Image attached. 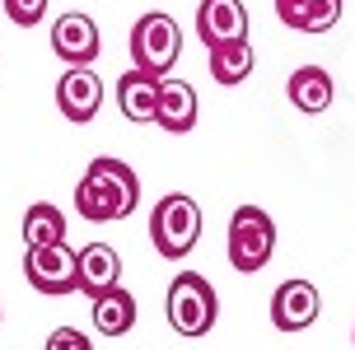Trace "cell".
I'll use <instances>...</instances> for the list:
<instances>
[{
  "label": "cell",
  "mask_w": 355,
  "mask_h": 350,
  "mask_svg": "<svg viewBox=\"0 0 355 350\" xmlns=\"http://www.w3.org/2000/svg\"><path fill=\"white\" fill-rule=\"evenodd\" d=\"M42 350H94V341H89L80 327H56L52 336H47V346Z\"/></svg>",
  "instance_id": "20"
},
{
  "label": "cell",
  "mask_w": 355,
  "mask_h": 350,
  "mask_svg": "<svg viewBox=\"0 0 355 350\" xmlns=\"http://www.w3.org/2000/svg\"><path fill=\"white\" fill-rule=\"evenodd\" d=\"M159 80H164V75H150V70H141V66H131L122 80H117V107H122L126 122H136V126L155 122V107H159Z\"/></svg>",
  "instance_id": "11"
},
{
  "label": "cell",
  "mask_w": 355,
  "mask_h": 350,
  "mask_svg": "<svg viewBox=\"0 0 355 350\" xmlns=\"http://www.w3.org/2000/svg\"><path fill=\"white\" fill-rule=\"evenodd\" d=\"M276 15L295 33H327L341 24V0H276Z\"/></svg>",
  "instance_id": "15"
},
{
  "label": "cell",
  "mask_w": 355,
  "mask_h": 350,
  "mask_svg": "<svg viewBox=\"0 0 355 350\" xmlns=\"http://www.w3.org/2000/svg\"><path fill=\"white\" fill-rule=\"evenodd\" d=\"M98 103H103V80L89 66H71L56 80V107H61L66 122H75V126L94 122L98 117Z\"/></svg>",
  "instance_id": "8"
},
{
  "label": "cell",
  "mask_w": 355,
  "mask_h": 350,
  "mask_svg": "<svg viewBox=\"0 0 355 350\" xmlns=\"http://www.w3.org/2000/svg\"><path fill=\"white\" fill-rule=\"evenodd\" d=\"M150 238H155V252L168 257V262L187 257L201 238V206L182 192H168L150 210Z\"/></svg>",
  "instance_id": "3"
},
{
  "label": "cell",
  "mask_w": 355,
  "mask_h": 350,
  "mask_svg": "<svg viewBox=\"0 0 355 350\" xmlns=\"http://www.w3.org/2000/svg\"><path fill=\"white\" fill-rule=\"evenodd\" d=\"M196 37L211 47H225V42H243L248 37V10L243 0H201L196 5Z\"/></svg>",
  "instance_id": "10"
},
{
  "label": "cell",
  "mask_w": 355,
  "mask_h": 350,
  "mask_svg": "<svg viewBox=\"0 0 355 350\" xmlns=\"http://www.w3.org/2000/svg\"><path fill=\"white\" fill-rule=\"evenodd\" d=\"M178 56H182V28L173 15L150 10L136 19V28H131V61L136 66L150 75H168L178 66Z\"/></svg>",
  "instance_id": "5"
},
{
  "label": "cell",
  "mask_w": 355,
  "mask_h": 350,
  "mask_svg": "<svg viewBox=\"0 0 355 350\" xmlns=\"http://www.w3.org/2000/svg\"><path fill=\"white\" fill-rule=\"evenodd\" d=\"M285 94H290V103L300 112H327L332 98H337V85H332V75L322 66H300V70H290Z\"/></svg>",
  "instance_id": "14"
},
{
  "label": "cell",
  "mask_w": 355,
  "mask_h": 350,
  "mask_svg": "<svg viewBox=\"0 0 355 350\" xmlns=\"http://www.w3.org/2000/svg\"><path fill=\"white\" fill-rule=\"evenodd\" d=\"M24 276L37 295L61 299L80 290V262H75V247L61 238V243H37L24 247Z\"/></svg>",
  "instance_id": "6"
},
{
  "label": "cell",
  "mask_w": 355,
  "mask_h": 350,
  "mask_svg": "<svg viewBox=\"0 0 355 350\" xmlns=\"http://www.w3.org/2000/svg\"><path fill=\"white\" fill-rule=\"evenodd\" d=\"M89 317H94V332L98 336H126L136 327V295L122 290V285H112V290H103L94 299Z\"/></svg>",
  "instance_id": "16"
},
{
  "label": "cell",
  "mask_w": 355,
  "mask_h": 350,
  "mask_svg": "<svg viewBox=\"0 0 355 350\" xmlns=\"http://www.w3.org/2000/svg\"><path fill=\"white\" fill-rule=\"evenodd\" d=\"M196 89L187 80H159V107H155V126L173 131V136H187L196 126Z\"/></svg>",
  "instance_id": "12"
},
{
  "label": "cell",
  "mask_w": 355,
  "mask_h": 350,
  "mask_svg": "<svg viewBox=\"0 0 355 350\" xmlns=\"http://www.w3.org/2000/svg\"><path fill=\"white\" fill-rule=\"evenodd\" d=\"M61 238H66V215H61V206H52V201L28 206V215H24V247L61 243Z\"/></svg>",
  "instance_id": "18"
},
{
  "label": "cell",
  "mask_w": 355,
  "mask_h": 350,
  "mask_svg": "<svg viewBox=\"0 0 355 350\" xmlns=\"http://www.w3.org/2000/svg\"><path fill=\"white\" fill-rule=\"evenodd\" d=\"M252 61H257V52H252V42L243 37V42H225V47H211V75H215V85H243L252 75Z\"/></svg>",
  "instance_id": "17"
},
{
  "label": "cell",
  "mask_w": 355,
  "mask_h": 350,
  "mask_svg": "<svg viewBox=\"0 0 355 350\" xmlns=\"http://www.w3.org/2000/svg\"><path fill=\"white\" fill-rule=\"evenodd\" d=\"M98 47H103V37H98V24L80 10H66V15L52 24V52L66 61V66H94L98 61Z\"/></svg>",
  "instance_id": "7"
},
{
  "label": "cell",
  "mask_w": 355,
  "mask_h": 350,
  "mask_svg": "<svg viewBox=\"0 0 355 350\" xmlns=\"http://www.w3.org/2000/svg\"><path fill=\"white\" fill-rule=\"evenodd\" d=\"M276 252V225L262 206H239L230 215V266L239 276H257Z\"/></svg>",
  "instance_id": "4"
},
{
  "label": "cell",
  "mask_w": 355,
  "mask_h": 350,
  "mask_svg": "<svg viewBox=\"0 0 355 350\" xmlns=\"http://www.w3.org/2000/svg\"><path fill=\"white\" fill-rule=\"evenodd\" d=\"M5 15L15 19L19 28H33V24H42V15H47V0H5Z\"/></svg>",
  "instance_id": "19"
},
{
  "label": "cell",
  "mask_w": 355,
  "mask_h": 350,
  "mask_svg": "<svg viewBox=\"0 0 355 350\" xmlns=\"http://www.w3.org/2000/svg\"><path fill=\"white\" fill-rule=\"evenodd\" d=\"M164 313H168V327L178 336H206L220 317V299H215L211 280L196 276V271H182L168 285V299H164Z\"/></svg>",
  "instance_id": "2"
},
{
  "label": "cell",
  "mask_w": 355,
  "mask_h": 350,
  "mask_svg": "<svg viewBox=\"0 0 355 350\" xmlns=\"http://www.w3.org/2000/svg\"><path fill=\"white\" fill-rule=\"evenodd\" d=\"M318 322V285L313 280H281L271 295V327L276 332H304Z\"/></svg>",
  "instance_id": "9"
},
{
  "label": "cell",
  "mask_w": 355,
  "mask_h": 350,
  "mask_svg": "<svg viewBox=\"0 0 355 350\" xmlns=\"http://www.w3.org/2000/svg\"><path fill=\"white\" fill-rule=\"evenodd\" d=\"M136 206H141V177L122 159H94L75 187V210L94 225L126 220Z\"/></svg>",
  "instance_id": "1"
},
{
  "label": "cell",
  "mask_w": 355,
  "mask_h": 350,
  "mask_svg": "<svg viewBox=\"0 0 355 350\" xmlns=\"http://www.w3.org/2000/svg\"><path fill=\"white\" fill-rule=\"evenodd\" d=\"M75 262H80V295H89V299H98L103 290H112L122 280V257H117V247H107V243L80 247Z\"/></svg>",
  "instance_id": "13"
}]
</instances>
